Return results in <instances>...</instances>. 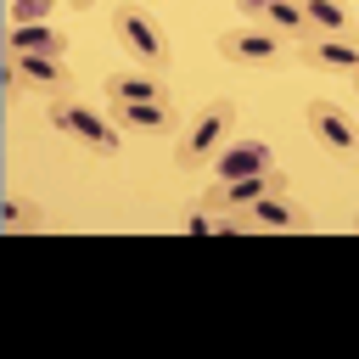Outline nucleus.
<instances>
[{"label": "nucleus", "mask_w": 359, "mask_h": 359, "mask_svg": "<svg viewBox=\"0 0 359 359\" xmlns=\"http://www.w3.org/2000/svg\"><path fill=\"white\" fill-rule=\"evenodd\" d=\"M353 230H359V213H353Z\"/></svg>", "instance_id": "obj_20"}, {"label": "nucleus", "mask_w": 359, "mask_h": 359, "mask_svg": "<svg viewBox=\"0 0 359 359\" xmlns=\"http://www.w3.org/2000/svg\"><path fill=\"white\" fill-rule=\"evenodd\" d=\"M292 62L331 73V79H359V34H309L292 50Z\"/></svg>", "instance_id": "obj_6"}, {"label": "nucleus", "mask_w": 359, "mask_h": 359, "mask_svg": "<svg viewBox=\"0 0 359 359\" xmlns=\"http://www.w3.org/2000/svg\"><path fill=\"white\" fill-rule=\"evenodd\" d=\"M107 112H112V123L123 135H180L174 101H112Z\"/></svg>", "instance_id": "obj_9"}, {"label": "nucleus", "mask_w": 359, "mask_h": 359, "mask_svg": "<svg viewBox=\"0 0 359 359\" xmlns=\"http://www.w3.org/2000/svg\"><path fill=\"white\" fill-rule=\"evenodd\" d=\"M303 118H309L314 140H320L331 157L359 163V123H353V112H348V107H337V101H309V107H303Z\"/></svg>", "instance_id": "obj_8"}, {"label": "nucleus", "mask_w": 359, "mask_h": 359, "mask_svg": "<svg viewBox=\"0 0 359 359\" xmlns=\"http://www.w3.org/2000/svg\"><path fill=\"white\" fill-rule=\"evenodd\" d=\"M314 34H353V6L348 0H303Z\"/></svg>", "instance_id": "obj_15"}, {"label": "nucleus", "mask_w": 359, "mask_h": 359, "mask_svg": "<svg viewBox=\"0 0 359 359\" xmlns=\"http://www.w3.org/2000/svg\"><path fill=\"white\" fill-rule=\"evenodd\" d=\"M241 219H247V230H303V224H309V213H303V202H297L292 191H269V196H258Z\"/></svg>", "instance_id": "obj_12"}, {"label": "nucleus", "mask_w": 359, "mask_h": 359, "mask_svg": "<svg viewBox=\"0 0 359 359\" xmlns=\"http://www.w3.org/2000/svg\"><path fill=\"white\" fill-rule=\"evenodd\" d=\"M34 224H45V208L22 191H6L0 196V230H34Z\"/></svg>", "instance_id": "obj_16"}, {"label": "nucleus", "mask_w": 359, "mask_h": 359, "mask_svg": "<svg viewBox=\"0 0 359 359\" xmlns=\"http://www.w3.org/2000/svg\"><path fill=\"white\" fill-rule=\"evenodd\" d=\"M230 129H236V101H230V95H213L208 107H196V112L180 123V140H174V163H180L185 174H208V163L224 151Z\"/></svg>", "instance_id": "obj_2"}, {"label": "nucleus", "mask_w": 359, "mask_h": 359, "mask_svg": "<svg viewBox=\"0 0 359 359\" xmlns=\"http://www.w3.org/2000/svg\"><path fill=\"white\" fill-rule=\"evenodd\" d=\"M101 95H107V107L112 101H168V84L151 67H118L101 79Z\"/></svg>", "instance_id": "obj_11"}, {"label": "nucleus", "mask_w": 359, "mask_h": 359, "mask_svg": "<svg viewBox=\"0 0 359 359\" xmlns=\"http://www.w3.org/2000/svg\"><path fill=\"white\" fill-rule=\"evenodd\" d=\"M67 28H56V22H17L11 34H6V50H45V56H67Z\"/></svg>", "instance_id": "obj_13"}, {"label": "nucleus", "mask_w": 359, "mask_h": 359, "mask_svg": "<svg viewBox=\"0 0 359 359\" xmlns=\"http://www.w3.org/2000/svg\"><path fill=\"white\" fill-rule=\"evenodd\" d=\"M112 39L135 56V67H151V73H163L168 67V28L157 22V11H146V6H135V0H123V6H112Z\"/></svg>", "instance_id": "obj_4"}, {"label": "nucleus", "mask_w": 359, "mask_h": 359, "mask_svg": "<svg viewBox=\"0 0 359 359\" xmlns=\"http://www.w3.org/2000/svg\"><path fill=\"white\" fill-rule=\"evenodd\" d=\"M353 84H359V79H353Z\"/></svg>", "instance_id": "obj_21"}, {"label": "nucleus", "mask_w": 359, "mask_h": 359, "mask_svg": "<svg viewBox=\"0 0 359 359\" xmlns=\"http://www.w3.org/2000/svg\"><path fill=\"white\" fill-rule=\"evenodd\" d=\"M67 6H73V11H90V0H67Z\"/></svg>", "instance_id": "obj_19"}, {"label": "nucleus", "mask_w": 359, "mask_h": 359, "mask_svg": "<svg viewBox=\"0 0 359 359\" xmlns=\"http://www.w3.org/2000/svg\"><path fill=\"white\" fill-rule=\"evenodd\" d=\"M0 84H6V101H22L28 90L50 101V95H67V90H73V67H67V56H45V50H6Z\"/></svg>", "instance_id": "obj_3"}, {"label": "nucleus", "mask_w": 359, "mask_h": 359, "mask_svg": "<svg viewBox=\"0 0 359 359\" xmlns=\"http://www.w3.org/2000/svg\"><path fill=\"white\" fill-rule=\"evenodd\" d=\"M45 118H50V129L56 135H67L79 151H90V157H118L123 151V129L112 123V112H95L84 95H50L45 101Z\"/></svg>", "instance_id": "obj_1"}, {"label": "nucleus", "mask_w": 359, "mask_h": 359, "mask_svg": "<svg viewBox=\"0 0 359 359\" xmlns=\"http://www.w3.org/2000/svg\"><path fill=\"white\" fill-rule=\"evenodd\" d=\"M269 191H292V180L280 174V168H269V174H247V180H213L208 191H202V208H213V213H247L258 196H269Z\"/></svg>", "instance_id": "obj_7"}, {"label": "nucleus", "mask_w": 359, "mask_h": 359, "mask_svg": "<svg viewBox=\"0 0 359 359\" xmlns=\"http://www.w3.org/2000/svg\"><path fill=\"white\" fill-rule=\"evenodd\" d=\"M56 6H62V0H11V28H17V22H50Z\"/></svg>", "instance_id": "obj_17"}, {"label": "nucleus", "mask_w": 359, "mask_h": 359, "mask_svg": "<svg viewBox=\"0 0 359 359\" xmlns=\"http://www.w3.org/2000/svg\"><path fill=\"white\" fill-rule=\"evenodd\" d=\"M236 6H241V17H247V22H258V17H264V6H269V0H236Z\"/></svg>", "instance_id": "obj_18"}, {"label": "nucleus", "mask_w": 359, "mask_h": 359, "mask_svg": "<svg viewBox=\"0 0 359 359\" xmlns=\"http://www.w3.org/2000/svg\"><path fill=\"white\" fill-rule=\"evenodd\" d=\"M219 56L236 67H280L292 62V39H280L269 22H236L219 34Z\"/></svg>", "instance_id": "obj_5"}, {"label": "nucleus", "mask_w": 359, "mask_h": 359, "mask_svg": "<svg viewBox=\"0 0 359 359\" xmlns=\"http://www.w3.org/2000/svg\"><path fill=\"white\" fill-rule=\"evenodd\" d=\"M258 22H269L280 39H292V50H297V45L314 34V28H309V11H303V0H269Z\"/></svg>", "instance_id": "obj_14"}, {"label": "nucleus", "mask_w": 359, "mask_h": 359, "mask_svg": "<svg viewBox=\"0 0 359 359\" xmlns=\"http://www.w3.org/2000/svg\"><path fill=\"white\" fill-rule=\"evenodd\" d=\"M269 168H275L269 140H252V135L224 140V151L208 163V174H213V180H247V174H269Z\"/></svg>", "instance_id": "obj_10"}]
</instances>
